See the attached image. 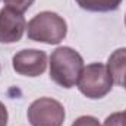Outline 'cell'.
<instances>
[{"label":"cell","instance_id":"cell-14","mask_svg":"<svg viewBox=\"0 0 126 126\" xmlns=\"http://www.w3.org/2000/svg\"><path fill=\"white\" fill-rule=\"evenodd\" d=\"M125 25H126V15H125Z\"/></svg>","mask_w":126,"mask_h":126},{"label":"cell","instance_id":"cell-13","mask_svg":"<svg viewBox=\"0 0 126 126\" xmlns=\"http://www.w3.org/2000/svg\"><path fill=\"white\" fill-rule=\"evenodd\" d=\"M120 87H125L126 88V72L123 73V78H122V85Z\"/></svg>","mask_w":126,"mask_h":126},{"label":"cell","instance_id":"cell-7","mask_svg":"<svg viewBox=\"0 0 126 126\" xmlns=\"http://www.w3.org/2000/svg\"><path fill=\"white\" fill-rule=\"evenodd\" d=\"M107 69L113 78V84L122 85V78L126 72V48H117L111 53L107 62Z\"/></svg>","mask_w":126,"mask_h":126},{"label":"cell","instance_id":"cell-10","mask_svg":"<svg viewBox=\"0 0 126 126\" xmlns=\"http://www.w3.org/2000/svg\"><path fill=\"white\" fill-rule=\"evenodd\" d=\"M34 3V0H4V4L6 7H10V9H15L18 12H25L31 7V4Z\"/></svg>","mask_w":126,"mask_h":126},{"label":"cell","instance_id":"cell-4","mask_svg":"<svg viewBox=\"0 0 126 126\" xmlns=\"http://www.w3.org/2000/svg\"><path fill=\"white\" fill-rule=\"evenodd\" d=\"M64 116L63 106L50 97L35 100L28 109V120L32 126H62Z\"/></svg>","mask_w":126,"mask_h":126},{"label":"cell","instance_id":"cell-11","mask_svg":"<svg viewBox=\"0 0 126 126\" xmlns=\"http://www.w3.org/2000/svg\"><path fill=\"white\" fill-rule=\"evenodd\" d=\"M72 126H101V125L93 116H81L72 123Z\"/></svg>","mask_w":126,"mask_h":126},{"label":"cell","instance_id":"cell-8","mask_svg":"<svg viewBox=\"0 0 126 126\" xmlns=\"http://www.w3.org/2000/svg\"><path fill=\"white\" fill-rule=\"evenodd\" d=\"M76 3L90 12H110L116 10L122 0H76Z\"/></svg>","mask_w":126,"mask_h":126},{"label":"cell","instance_id":"cell-9","mask_svg":"<svg viewBox=\"0 0 126 126\" xmlns=\"http://www.w3.org/2000/svg\"><path fill=\"white\" fill-rule=\"evenodd\" d=\"M104 126H126V110L110 114L104 120Z\"/></svg>","mask_w":126,"mask_h":126},{"label":"cell","instance_id":"cell-2","mask_svg":"<svg viewBox=\"0 0 126 126\" xmlns=\"http://www.w3.org/2000/svg\"><path fill=\"white\" fill-rule=\"evenodd\" d=\"M28 38L46 44H59L67 34V25L54 12L37 13L27 27Z\"/></svg>","mask_w":126,"mask_h":126},{"label":"cell","instance_id":"cell-1","mask_svg":"<svg viewBox=\"0 0 126 126\" xmlns=\"http://www.w3.org/2000/svg\"><path fill=\"white\" fill-rule=\"evenodd\" d=\"M82 69L81 54L70 47H57L50 56V78L63 88L75 87Z\"/></svg>","mask_w":126,"mask_h":126},{"label":"cell","instance_id":"cell-12","mask_svg":"<svg viewBox=\"0 0 126 126\" xmlns=\"http://www.w3.org/2000/svg\"><path fill=\"white\" fill-rule=\"evenodd\" d=\"M0 126H7V110L3 103H0Z\"/></svg>","mask_w":126,"mask_h":126},{"label":"cell","instance_id":"cell-3","mask_svg":"<svg viewBox=\"0 0 126 126\" xmlns=\"http://www.w3.org/2000/svg\"><path fill=\"white\" fill-rule=\"evenodd\" d=\"M113 87V78L103 63H91L85 66L78 79V88L88 98H103L110 93Z\"/></svg>","mask_w":126,"mask_h":126},{"label":"cell","instance_id":"cell-6","mask_svg":"<svg viewBox=\"0 0 126 126\" xmlns=\"http://www.w3.org/2000/svg\"><path fill=\"white\" fill-rule=\"evenodd\" d=\"M25 28L27 22L21 12L10 7H4L0 10V43H18L22 38Z\"/></svg>","mask_w":126,"mask_h":126},{"label":"cell","instance_id":"cell-5","mask_svg":"<svg viewBox=\"0 0 126 126\" xmlns=\"http://www.w3.org/2000/svg\"><path fill=\"white\" fill-rule=\"evenodd\" d=\"M12 66L15 72L24 76H40L47 67V54L43 50L35 48H25L18 51L13 59Z\"/></svg>","mask_w":126,"mask_h":126}]
</instances>
